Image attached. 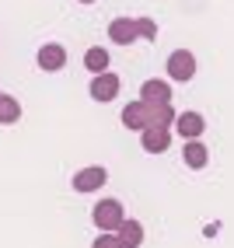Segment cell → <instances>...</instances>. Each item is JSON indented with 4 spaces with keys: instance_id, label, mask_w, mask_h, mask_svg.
<instances>
[{
    "instance_id": "obj_17",
    "label": "cell",
    "mask_w": 234,
    "mask_h": 248,
    "mask_svg": "<svg viewBox=\"0 0 234 248\" xmlns=\"http://www.w3.org/2000/svg\"><path fill=\"white\" fill-rule=\"evenodd\" d=\"M133 21H137V35L140 39H150V42L157 39V25L150 21V18H133Z\"/></svg>"
},
{
    "instance_id": "obj_15",
    "label": "cell",
    "mask_w": 234,
    "mask_h": 248,
    "mask_svg": "<svg viewBox=\"0 0 234 248\" xmlns=\"http://www.w3.org/2000/svg\"><path fill=\"white\" fill-rule=\"evenodd\" d=\"M175 108H172V102H161V105H150V126H172L175 123Z\"/></svg>"
},
{
    "instance_id": "obj_12",
    "label": "cell",
    "mask_w": 234,
    "mask_h": 248,
    "mask_svg": "<svg viewBox=\"0 0 234 248\" xmlns=\"http://www.w3.org/2000/svg\"><path fill=\"white\" fill-rule=\"evenodd\" d=\"M186 164H189V168H206V164H210V151H206V143L189 140V143H186Z\"/></svg>"
},
{
    "instance_id": "obj_16",
    "label": "cell",
    "mask_w": 234,
    "mask_h": 248,
    "mask_svg": "<svg viewBox=\"0 0 234 248\" xmlns=\"http://www.w3.org/2000/svg\"><path fill=\"white\" fill-rule=\"evenodd\" d=\"M91 248H123V241H119L115 231H98V238H94Z\"/></svg>"
},
{
    "instance_id": "obj_9",
    "label": "cell",
    "mask_w": 234,
    "mask_h": 248,
    "mask_svg": "<svg viewBox=\"0 0 234 248\" xmlns=\"http://www.w3.org/2000/svg\"><path fill=\"white\" fill-rule=\"evenodd\" d=\"M140 102L147 105H161V102H172V88H168V80H143V88H140Z\"/></svg>"
},
{
    "instance_id": "obj_8",
    "label": "cell",
    "mask_w": 234,
    "mask_h": 248,
    "mask_svg": "<svg viewBox=\"0 0 234 248\" xmlns=\"http://www.w3.org/2000/svg\"><path fill=\"white\" fill-rule=\"evenodd\" d=\"M123 126H126V129H143V126H150V105H147V102H129V105L123 108Z\"/></svg>"
},
{
    "instance_id": "obj_3",
    "label": "cell",
    "mask_w": 234,
    "mask_h": 248,
    "mask_svg": "<svg viewBox=\"0 0 234 248\" xmlns=\"http://www.w3.org/2000/svg\"><path fill=\"white\" fill-rule=\"evenodd\" d=\"M140 143H143L147 154H164L172 147V133H168V126H143L140 129Z\"/></svg>"
},
{
    "instance_id": "obj_13",
    "label": "cell",
    "mask_w": 234,
    "mask_h": 248,
    "mask_svg": "<svg viewBox=\"0 0 234 248\" xmlns=\"http://www.w3.org/2000/svg\"><path fill=\"white\" fill-rule=\"evenodd\" d=\"M18 119H21V105H18V98L0 94V126H14Z\"/></svg>"
},
{
    "instance_id": "obj_2",
    "label": "cell",
    "mask_w": 234,
    "mask_h": 248,
    "mask_svg": "<svg viewBox=\"0 0 234 248\" xmlns=\"http://www.w3.org/2000/svg\"><path fill=\"white\" fill-rule=\"evenodd\" d=\"M109 182V171L102 164H91V168H80L74 175V192H98Z\"/></svg>"
},
{
    "instance_id": "obj_19",
    "label": "cell",
    "mask_w": 234,
    "mask_h": 248,
    "mask_svg": "<svg viewBox=\"0 0 234 248\" xmlns=\"http://www.w3.org/2000/svg\"><path fill=\"white\" fill-rule=\"evenodd\" d=\"M0 94H4V91H0Z\"/></svg>"
},
{
    "instance_id": "obj_1",
    "label": "cell",
    "mask_w": 234,
    "mask_h": 248,
    "mask_svg": "<svg viewBox=\"0 0 234 248\" xmlns=\"http://www.w3.org/2000/svg\"><path fill=\"white\" fill-rule=\"evenodd\" d=\"M94 227L98 231H115L123 220H126V213H123V203L119 200H98V206H94Z\"/></svg>"
},
{
    "instance_id": "obj_14",
    "label": "cell",
    "mask_w": 234,
    "mask_h": 248,
    "mask_svg": "<svg viewBox=\"0 0 234 248\" xmlns=\"http://www.w3.org/2000/svg\"><path fill=\"white\" fill-rule=\"evenodd\" d=\"M84 67H88L91 74H105V70H109V53H105L102 46L88 49V56H84Z\"/></svg>"
},
{
    "instance_id": "obj_7",
    "label": "cell",
    "mask_w": 234,
    "mask_h": 248,
    "mask_svg": "<svg viewBox=\"0 0 234 248\" xmlns=\"http://www.w3.org/2000/svg\"><path fill=\"white\" fill-rule=\"evenodd\" d=\"M35 63H39L42 70H63V63H66V49H63L60 42H49V46L39 49Z\"/></svg>"
},
{
    "instance_id": "obj_5",
    "label": "cell",
    "mask_w": 234,
    "mask_h": 248,
    "mask_svg": "<svg viewBox=\"0 0 234 248\" xmlns=\"http://www.w3.org/2000/svg\"><path fill=\"white\" fill-rule=\"evenodd\" d=\"M175 133L178 137H186V140H199L203 137V129H206V119L199 112H182V115H175Z\"/></svg>"
},
{
    "instance_id": "obj_10",
    "label": "cell",
    "mask_w": 234,
    "mask_h": 248,
    "mask_svg": "<svg viewBox=\"0 0 234 248\" xmlns=\"http://www.w3.org/2000/svg\"><path fill=\"white\" fill-rule=\"evenodd\" d=\"M109 39L112 42H119V46H133L140 35H137V21L133 18H115L112 25H109Z\"/></svg>"
},
{
    "instance_id": "obj_18",
    "label": "cell",
    "mask_w": 234,
    "mask_h": 248,
    "mask_svg": "<svg viewBox=\"0 0 234 248\" xmlns=\"http://www.w3.org/2000/svg\"><path fill=\"white\" fill-rule=\"evenodd\" d=\"M80 4H98V0H80Z\"/></svg>"
},
{
    "instance_id": "obj_11",
    "label": "cell",
    "mask_w": 234,
    "mask_h": 248,
    "mask_svg": "<svg viewBox=\"0 0 234 248\" xmlns=\"http://www.w3.org/2000/svg\"><path fill=\"white\" fill-rule=\"evenodd\" d=\"M115 234H119L123 248H140V245H143V227H140V220H123L119 227H115Z\"/></svg>"
},
{
    "instance_id": "obj_6",
    "label": "cell",
    "mask_w": 234,
    "mask_h": 248,
    "mask_svg": "<svg viewBox=\"0 0 234 248\" xmlns=\"http://www.w3.org/2000/svg\"><path fill=\"white\" fill-rule=\"evenodd\" d=\"M115 94H119V77H115L112 70L94 74V80H91V98L94 102H112Z\"/></svg>"
},
{
    "instance_id": "obj_4",
    "label": "cell",
    "mask_w": 234,
    "mask_h": 248,
    "mask_svg": "<svg viewBox=\"0 0 234 248\" xmlns=\"http://www.w3.org/2000/svg\"><path fill=\"white\" fill-rule=\"evenodd\" d=\"M192 74H196V56L189 49H175L168 56V77L172 80H192Z\"/></svg>"
}]
</instances>
